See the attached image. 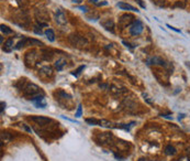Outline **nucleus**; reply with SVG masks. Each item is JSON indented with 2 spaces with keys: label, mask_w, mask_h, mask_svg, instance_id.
<instances>
[{
  "label": "nucleus",
  "mask_w": 190,
  "mask_h": 161,
  "mask_svg": "<svg viewBox=\"0 0 190 161\" xmlns=\"http://www.w3.org/2000/svg\"><path fill=\"white\" fill-rule=\"evenodd\" d=\"M23 93L24 95H28L32 98V97L41 94V88L33 83H28L25 86H23Z\"/></svg>",
  "instance_id": "20e7f679"
},
{
  "label": "nucleus",
  "mask_w": 190,
  "mask_h": 161,
  "mask_svg": "<svg viewBox=\"0 0 190 161\" xmlns=\"http://www.w3.org/2000/svg\"><path fill=\"white\" fill-rule=\"evenodd\" d=\"M91 3L93 5H96V6H107L108 5V2L107 1H103V2H98L99 0H89Z\"/></svg>",
  "instance_id": "a878e982"
},
{
  "label": "nucleus",
  "mask_w": 190,
  "mask_h": 161,
  "mask_svg": "<svg viewBox=\"0 0 190 161\" xmlns=\"http://www.w3.org/2000/svg\"><path fill=\"white\" fill-rule=\"evenodd\" d=\"M55 21L60 25H67V17L65 12L61 10V9H56L55 11Z\"/></svg>",
  "instance_id": "6e6552de"
},
{
  "label": "nucleus",
  "mask_w": 190,
  "mask_h": 161,
  "mask_svg": "<svg viewBox=\"0 0 190 161\" xmlns=\"http://www.w3.org/2000/svg\"><path fill=\"white\" fill-rule=\"evenodd\" d=\"M39 75L44 78V80H47V78H51L52 76H53V70L51 66L49 65H46V66H42V68H40V71H39Z\"/></svg>",
  "instance_id": "1a4fd4ad"
},
{
  "label": "nucleus",
  "mask_w": 190,
  "mask_h": 161,
  "mask_svg": "<svg viewBox=\"0 0 190 161\" xmlns=\"http://www.w3.org/2000/svg\"><path fill=\"white\" fill-rule=\"evenodd\" d=\"M2 50L5 52H11L13 50V39H8L5 44H2Z\"/></svg>",
  "instance_id": "dca6fc26"
},
{
  "label": "nucleus",
  "mask_w": 190,
  "mask_h": 161,
  "mask_svg": "<svg viewBox=\"0 0 190 161\" xmlns=\"http://www.w3.org/2000/svg\"><path fill=\"white\" fill-rule=\"evenodd\" d=\"M118 7L121 9V10H125V11H139L136 8H134L133 6H131L129 3H124V2H119Z\"/></svg>",
  "instance_id": "f3484780"
},
{
  "label": "nucleus",
  "mask_w": 190,
  "mask_h": 161,
  "mask_svg": "<svg viewBox=\"0 0 190 161\" xmlns=\"http://www.w3.org/2000/svg\"><path fill=\"white\" fill-rule=\"evenodd\" d=\"M78 9H80L81 11H86V10H87L86 7H78Z\"/></svg>",
  "instance_id": "72a5a7b5"
},
{
  "label": "nucleus",
  "mask_w": 190,
  "mask_h": 161,
  "mask_svg": "<svg viewBox=\"0 0 190 161\" xmlns=\"http://www.w3.org/2000/svg\"><path fill=\"white\" fill-rule=\"evenodd\" d=\"M121 105H122L123 109H124L125 112L131 113V114H132V113H135V111L137 109V103L135 102L134 99L129 98V97H125V98L123 99Z\"/></svg>",
  "instance_id": "39448f33"
},
{
  "label": "nucleus",
  "mask_w": 190,
  "mask_h": 161,
  "mask_svg": "<svg viewBox=\"0 0 190 161\" xmlns=\"http://www.w3.org/2000/svg\"><path fill=\"white\" fill-rule=\"evenodd\" d=\"M140 161H148V160H145V159H141Z\"/></svg>",
  "instance_id": "e433bc0d"
},
{
  "label": "nucleus",
  "mask_w": 190,
  "mask_h": 161,
  "mask_svg": "<svg viewBox=\"0 0 190 161\" xmlns=\"http://www.w3.org/2000/svg\"><path fill=\"white\" fill-rule=\"evenodd\" d=\"M5 107H6V104L2 102V103H1V113H3V108H5Z\"/></svg>",
  "instance_id": "2f4dec72"
},
{
  "label": "nucleus",
  "mask_w": 190,
  "mask_h": 161,
  "mask_svg": "<svg viewBox=\"0 0 190 161\" xmlns=\"http://www.w3.org/2000/svg\"><path fill=\"white\" fill-rule=\"evenodd\" d=\"M143 23H142L140 20H135L134 22L132 23V25L130 27V33L132 35H140L142 32H143Z\"/></svg>",
  "instance_id": "423d86ee"
},
{
  "label": "nucleus",
  "mask_w": 190,
  "mask_h": 161,
  "mask_svg": "<svg viewBox=\"0 0 190 161\" xmlns=\"http://www.w3.org/2000/svg\"><path fill=\"white\" fill-rule=\"evenodd\" d=\"M86 123L90 125H99V119H95V118H87Z\"/></svg>",
  "instance_id": "393cba45"
},
{
  "label": "nucleus",
  "mask_w": 190,
  "mask_h": 161,
  "mask_svg": "<svg viewBox=\"0 0 190 161\" xmlns=\"http://www.w3.org/2000/svg\"><path fill=\"white\" fill-rule=\"evenodd\" d=\"M179 161H190V158H181V159H179Z\"/></svg>",
  "instance_id": "473e14b6"
},
{
  "label": "nucleus",
  "mask_w": 190,
  "mask_h": 161,
  "mask_svg": "<svg viewBox=\"0 0 190 161\" xmlns=\"http://www.w3.org/2000/svg\"><path fill=\"white\" fill-rule=\"evenodd\" d=\"M45 35H46V38L49 39V41H51V42L55 41V34H54V31L52 29H47L45 31Z\"/></svg>",
  "instance_id": "6ab92c4d"
},
{
  "label": "nucleus",
  "mask_w": 190,
  "mask_h": 161,
  "mask_svg": "<svg viewBox=\"0 0 190 161\" xmlns=\"http://www.w3.org/2000/svg\"><path fill=\"white\" fill-rule=\"evenodd\" d=\"M31 100H32L33 104L37 106V107H39V108H45V107H46V102H45V98H44V96L42 94L32 97Z\"/></svg>",
  "instance_id": "9b49d317"
},
{
  "label": "nucleus",
  "mask_w": 190,
  "mask_h": 161,
  "mask_svg": "<svg viewBox=\"0 0 190 161\" xmlns=\"http://www.w3.org/2000/svg\"><path fill=\"white\" fill-rule=\"evenodd\" d=\"M109 89H110V93L113 95V96H122L124 93H126V91L123 88V89H121V88H119L118 86H116V85H111L110 87H109Z\"/></svg>",
  "instance_id": "2eb2a0df"
},
{
  "label": "nucleus",
  "mask_w": 190,
  "mask_h": 161,
  "mask_svg": "<svg viewBox=\"0 0 190 161\" xmlns=\"http://www.w3.org/2000/svg\"><path fill=\"white\" fill-rule=\"evenodd\" d=\"M1 141L2 143H9L10 140H11V136H10V134H8V132H1Z\"/></svg>",
  "instance_id": "aec40b11"
},
{
  "label": "nucleus",
  "mask_w": 190,
  "mask_h": 161,
  "mask_svg": "<svg viewBox=\"0 0 190 161\" xmlns=\"http://www.w3.org/2000/svg\"><path fill=\"white\" fill-rule=\"evenodd\" d=\"M187 156L190 158V146L188 147V149H187Z\"/></svg>",
  "instance_id": "c9c22d12"
},
{
  "label": "nucleus",
  "mask_w": 190,
  "mask_h": 161,
  "mask_svg": "<svg viewBox=\"0 0 190 161\" xmlns=\"http://www.w3.org/2000/svg\"><path fill=\"white\" fill-rule=\"evenodd\" d=\"M25 45H26V38H22V40H20L18 43H17L16 49L19 50L21 49V48H23V46H25Z\"/></svg>",
  "instance_id": "b1692460"
},
{
  "label": "nucleus",
  "mask_w": 190,
  "mask_h": 161,
  "mask_svg": "<svg viewBox=\"0 0 190 161\" xmlns=\"http://www.w3.org/2000/svg\"><path fill=\"white\" fill-rule=\"evenodd\" d=\"M17 1H18V3L19 5H20V6H25V5H26V3H28V0H17Z\"/></svg>",
  "instance_id": "c85d7f7f"
},
{
  "label": "nucleus",
  "mask_w": 190,
  "mask_h": 161,
  "mask_svg": "<svg viewBox=\"0 0 190 161\" xmlns=\"http://www.w3.org/2000/svg\"><path fill=\"white\" fill-rule=\"evenodd\" d=\"M80 116H81V105L78 106V109L75 114V117H80Z\"/></svg>",
  "instance_id": "cd10ccee"
},
{
  "label": "nucleus",
  "mask_w": 190,
  "mask_h": 161,
  "mask_svg": "<svg viewBox=\"0 0 190 161\" xmlns=\"http://www.w3.org/2000/svg\"><path fill=\"white\" fill-rule=\"evenodd\" d=\"M68 41L69 43L72 44L75 48H78V49H84V48H87L88 46V40H87L85 37L82 35H79V34H70L68 37Z\"/></svg>",
  "instance_id": "f257e3e1"
},
{
  "label": "nucleus",
  "mask_w": 190,
  "mask_h": 161,
  "mask_svg": "<svg viewBox=\"0 0 190 161\" xmlns=\"http://www.w3.org/2000/svg\"><path fill=\"white\" fill-rule=\"evenodd\" d=\"M112 138H113V136H112L111 134H109V132H101L100 135H98V138H97V139H98L101 143H108L112 140Z\"/></svg>",
  "instance_id": "4468645a"
},
{
  "label": "nucleus",
  "mask_w": 190,
  "mask_h": 161,
  "mask_svg": "<svg viewBox=\"0 0 190 161\" xmlns=\"http://www.w3.org/2000/svg\"><path fill=\"white\" fill-rule=\"evenodd\" d=\"M23 128H24V129L26 130V131H29V132H31V129H30V128H29V127H26L25 125H23Z\"/></svg>",
  "instance_id": "f704fd0d"
},
{
  "label": "nucleus",
  "mask_w": 190,
  "mask_h": 161,
  "mask_svg": "<svg viewBox=\"0 0 190 161\" xmlns=\"http://www.w3.org/2000/svg\"><path fill=\"white\" fill-rule=\"evenodd\" d=\"M185 6H186V5H185L184 1H183V2H179V1H178V2H176V3H175V6H174V7H180V8H185Z\"/></svg>",
  "instance_id": "c756f323"
},
{
  "label": "nucleus",
  "mask_w": 190,
  "mask_h": 161,
  "mask_svg": "<svg viewBox=\"0 0 190 161\" xmlns=\"http://www.w3.org/2000/svg\"><path fill=\"white\" fill-rule=\"evenodd\" d=\"M84 68H85V65H81V66H80V68H78V70H76V72H74L73 74H74V75H76V76H78V75H79L80 73H81V71H82Z\"/></svg>",
  "instance_id": "bb28decb"
},
{
  "label": "nucleus",
  "mask_w": 190,
  "mask_h": 161,
  "mask_svg": "<svg viewBox=\"0 0 190 161\" xmlns=\"http://www.w3.org/2000/svg\"><path fill=\"white\" fill-rule=\"evenodd\" d=\"M39 59V54L35 50H31V51H28L24 55V63L28 68H33L35 64H37V61Z\"/></svg>",
  "instance_id": "7ed1b4c3"
},
{
  "label": "nucleus",
  "mask_w": 190,
  "mask_h": 161,
  "mask_svg": "<svg viewBox=\"0 0 190 161\" xmlns=\"http://www.w3.org/2000/svg\"><path fill=\"white\" fill-rule=\"evenodd\" d=\"M147 64L148 65H162V66H167V63L165 62L164 59H162L160 56H152L149 59H147Z\"/></svg>",
  "instance_id": "9d476101"
},
{
  "label": "nucleus",
  "mask_w": 190,
  "mask_h": 161,
  "mask_svg": "<svg viewBox=\"0 0 190 161\" xmlns=\"http://www.w3.org/2000/svg\"><path fill=\"white\" fill-rule=\"evenodd\" d=\"M34 16H35L37 23L40 25H42V27L47 25V22L49 21V16L45 9H37L34 12Z\"/></svg>",
  "instance_id": "f03ea898"
},
{
  "label": "nucleus",
  "mask_w": 190,
  "mask_h": 161,
  "mask_svg": "<svg viewBox=\"0 0 190 161\" xmlns=\"http://www.w3.org/2000/svg\"><path fill=\"white\" fill-rule=\"evenodd\" d=\"M101 25L107 31H110L112 33H114V27L116 25H114V21L113 20H111V19L103 20V21H101Z\"/></svg>",
  "instance_id": "ddd939ff"
},
{
  "label": "nucleus",
  "mask_w": 190,
  "mask_h": 161,
  "mask_svg": "<svg viewBox=\"0 0 190 161\" xmlns=\"http://www.w3.org/2000/svg\"><path fill=\"white\" fill-rule=\"evenodd\" d=\"M66 64H67V61H66L64 57H61V59H58V60L56 61L54 65H55V68L57 71H62L63 68L66 66Z\"/></svg>",
  "instance_id": "a211bd4d"
},
{
  "label": "nucleus",
  "mask_w": 190,
  "mask_h": 161,
  "mask_svg": "<svg viewBox=\"0 0 190 161\" xmlns=\"http://www.w3.org/2000/svg\"><path fill=\"white\" fill-rule=\"evenodd\" d=\"M165 153L166 155H169V156H174L175 153H176V149L174 148L172 145H168V146L165 148Z\"/></svg>",
  "instance_id": "4be33fe9"
},
{
  "label": "nucleus",
  "mask_w": 190,
  "mask_h": 161,
  "mask_svg": "<svg viewBox=\"0 0 190 161\" xmlns=\"http://www.w3.org/2000/svg\"><path fill=\"white\" fill-rule=\"evenodd\" d=\"M98 126L110 128V127H112V123H111V121H109V120H105V119H99V125H98Z\"/></svg>",
  "instance_id": "412c9836"
},
{
  "label": "nucleus",
  "mask_w": 190,
  "mask_h": 161,
  "mask_svg": "<svg viewBox=\"0 0 190 161\" xmlns=\"http://www.w3.org/2000/svg\"><path fill=\"white\" fill-rule=\"evenodd\" d=\"M133 22H134V17L132 14H123L122 17L119 19V25L121 28L131 27Z\"/></svg>",
  "instance_id": "0eeeda50"
},
{
  "label": "nucleus",
  "mask_w": 190,
  "mask_h": 161,
  "mask_svg": "<svg viewBox=\"0 0 190 161\" xmlns=\"http://www.w3.org/2000/svg\"><path fill=\"white\" fill-rule=\"evenodd\" d=\"M135 1H136V2H137V3H139V5H140L142 8H145V5L142 2V0H135Z\"/></svg>",
  "instance_id": "7c9ffc66"
},
{
  "label": "nucleus",
  "mask_w": 190,
  "mask_h": 161,
  "mask_svg": "<svg viewBox=\"0 0 190 161\" xmlns=\"http://www.w3.org/2000/svg\"><path fill=\"white\" fill-rule=\"evenodd\" d=\"M0 30H1L2 33H5V34H11V33H12V30H11L9 27H7V25H1Z\"/></svg>",
  "instance_id": "5701e85b"
},
{
  "label": "nucleus",
  "mask_w": 190,
  "mask_h": 161,
  "mask_svg": "<svg viewBox=\"0 0 190 161\" xmlns=\"http://www.w3.org/2000/svg\"><path fill=\"white\" fill-rule=\"evenodd\" d=\"M30 119L32 121H34L37 125H40V126H45L49 123H51L49 118L43 117V116H32V117H30Z\"/></svg>",
  "instance_id": "f8f14e48"
}]
</instances>
